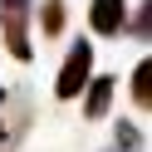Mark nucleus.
<instances>
[{
  "label": "nucleus",
  "mask_w": 152,
  "mask_h": 152,
  "mask_svg": "<svg viewBox=\"0 0 152 152\" xmlns=\"http://www.w3.org/2000/svg\"><path fill=\"white\" fill-rule=\"evenodd\" d=\"M64 20H69V10H64V0H44V5H39V30H44V39L64 34Z\"/></svg>",
  "instance_id": "nucleus-6"
},
{
  "label": "nucleus",
  "mask_w": 152,
  "mask_h": 152,
  "mask_svg": "<svg viewBox=\"0 0 152 152\" xmlns=\"http://www.w3.org/2000/svg\"><path fill=\"white\" fill-rule=\"evenodd\" d=\"M128 93H132V103H137L142 113L152 108V59H137V69H132V79H128Z\"/></svg>",
  "instance_id": "nucleus-5"
},
{
  "label": "nucleus",
  "mask_w": 152,
  "mask_h": 152,
  "mask_svg": "<svg viewBox=\"0 0 152 152\" xmlns=\"http://www.w3.org/2000/svg\"><path fill=\"white\" fill-rule=\"evenodd\" d=\"M5 108H10V93L0 88V147H10V128H5Z\"/></svg>",
  "instance_id": "nucleus-9"
},
{
  "label": "nucleus",
  "mask_w": 152,
  "mask_h": 152,
  "mask_svg": "<svg viewBox=\"0 0 152 152\" xmlns=\"http://www.w3.org/2000/svg\"><path fill=\"white\" fill-rule=\"evenodd\" d=\"M88 30L98 39L128 34V0H88Z\"/></svg>",
  "instance_id": "nucleus-3"
},
{
  "label": "nucleus",
  "mask_w": 152,
  "mask_h": 152,
  "mask_svg": "<svg viewBox=\"0 0 152 152\" xmlns=\"http://www.w3.org/2000/svg\"><path fill=\"white\" fill-rule=\"evenodd\" d=\"M88 79H93V39H74L69 54H64V64H59V74H54V98L59 103L79 98Z\"/></svg>",
  "instance_id": "nucleus-2"
},
{
  "label": "nucleus",
  "mask_w": 152,
  "mask_h": 152,
  "mask_svg": "<svg viewBox=\"0 0 152 152\" xmlns=\"http://www.w3.org/2000/svg\"><path fill=\"white\" fill-rule=\"evenodd\" d=\"M113 152H142V128L137 123H118L113 128Z\"/></svg>",
  "instance_id": "nucleus-7"
},
{
  "label": "nucleus",
  "mask_w": 152,
  "mask_h": 152,
  "mask_svg": "<svg viewBox=\"0 0 152 152\" xmlns=\"http://www.w3.org/2000/svg\"><path fill=\"white\" fill-rule=\"evenodd\" d=\"M113 88H118V79H108V74H98V79H88L83 83V118L88 123H98V118H108V108H113Z\"/></svg>",
  "instance_id": "nucleus-4"
},
{
  "label": "nucleus",
  "mask_w": 152,
  "mask_h": 152,
  "mask_svg": "<svg viewBox=\"0 0 152 152\" xmlns=\"http://www.w3.org/2000/svg\"><path fill=\"white\" fill-rule=\"evenodd\" d=\"M128 34H137L142 44L152 39V5H137V10H128Z\"/></svg>",
  "instance_id": "nucleus-8"
},
{
  "label": "nucleus",
  "mask_w": 152,
  "mask_h": 152,
  "mask_svg": "<svg viewBox=\"0 0 152 152\" xmlns=\"http://www.w3.org/2000/svg\"><path fill=\"white\" fill-rule=\"evenodd\" d=\"M30 10L34 0H0V39H5V54L20 64L34 59V39H30Z\"/></svg>",
  "instance_id": "nucleus-1"
}]
</instances>
